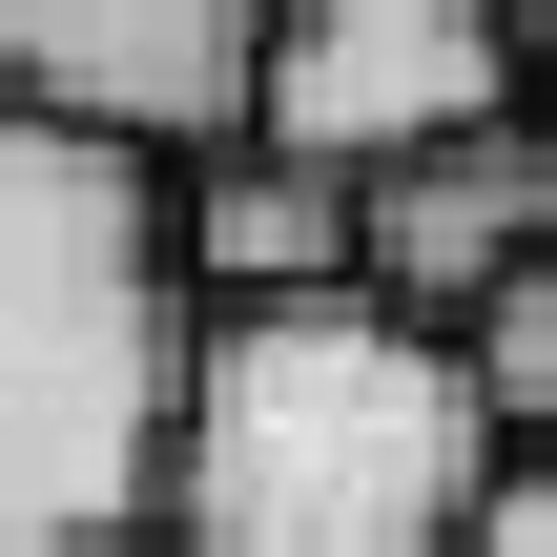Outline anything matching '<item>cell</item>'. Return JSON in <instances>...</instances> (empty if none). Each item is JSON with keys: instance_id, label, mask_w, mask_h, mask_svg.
<instances>
[{"instance_id": "obj_1", "label": "cell", "mask_w": 557, "mask_h": 557, "mask_svg": "<svg viewBox=\"0 0 557 557\" xmlns=\"http://www.w3.org/2000/svg\"><path fill=\"white\" fill-rule=\"evenodd\" d=\"M517 475V413L475 372V331L393 310V289H310V310H207L186 331V413H165V557H475Z\"/></svg>"}, {"instance_id": "obj_2", "label": "cell", "mask_w": 557, "mask_h": 557, "mask_svg": "<svg viewBox=\"0 0 557 557\" xmlns=\"http://www.w3.org/2000/svg\"><path fill=\"white\" fill-rule=\"evenodd\" d=\"M186 248L165 165L0 103V557H103L165 496L186 413Z\"/></svg>"}, {"instance_id": "obj_3", "label": "cell", "mask_w": 557, "mask_h": 557, "mask_svg": "<svg viewBox=\"0 0 557 557\" xmlns=\"http://www.w3.org/2000/svg\"><path fill=\"white\" fill-rule=\"evenodd\" d=\"M557 62L496 21V0H289L269 21V145H310V165H351V186H393V165H434V145H475V124H537Z\"/></svg>"}, {"instance_id": "obj_4", "label": "cell", "mask_w": 557, "mask_h": 557, "mask_svg": "<svg viewBox=\"0 0 557 557\" xmlns=\"http://www.w3.org/2000/svg\"><path fill=\"white\" fill-rule=\"evenodd\" d=\"M269 21L289 0H0V103L145 145V165H207L269 103Z\"/></svg>"}, {"instance_id": "obj_5", "label": "cell", "mask_w": 557, "mask_h": 557, "mask_svg": "<svg viewBox=\"0 0 557 557\" xmlns=\"http://www.w3.org/2000/svg\"><path fill=\"white\" fill-rule=\"evenodd\" d=\"M165 248H186V310H310V289H372V186L248 124L165 165Z\"/></svg>"}, {"instance_id": "obj_6", "label": "cell", "mask_w": 557, "mask_h": 557, "mask_svg": "<svg viewBox=\"0 0 557 557\" xmlns=\"http://www.w3.org/2000/svg\"><path fill=\"white\" fill-rule=\"evenodd\" d=\"M537 248H557V103L537 124H475V145H434V165L372 186V289L434 310V331H475Z\"/></svg>"}, {"instance_id": "obj_7", "label": "cell", "mask_w": 557, "mask_h": 557, "mask_svg": "<svg viewBox=\"0 0 557 557\" xmlns=\"http://www.w3.org/2000/svg\"><path fill=\"white\" fill-rule=\"evenodd\" d=\"M475 372H496V413H517V455H557V248L475 310Z\"/></svg>"}, {"instance_id": "obj_8", "label": "cell", "mask_w": 557, "mask_h": 557, "mask_svg": "<svg viewBox=\"0 0 557 557\" xmlns=\"http://www.w3.org/2000/svg\"><path fill=\"white\" fill-rule=\"evenodd\" d=\"M475 557H557V455H517V475H496V517H475Z\"/></svg>"}, {"instance_id": "obj_9", "label": "cell", "mask_w": 557, "mask_h": 557, "mask_svg": "<svg viewBox=\"0 0 557 557\" xmlns=\"http://www.w3.org/2000/svg\"><path fill=\"white\" fill-rule=\"evenodd\" d=\"M496 21H517V41H537V62H557V0H496Z\"/></svg>"}, {"instance_id": "obj_10", "label": "cell", "mask_w": 557, "mask_h": 557, "mask_svg": "<svg viewBox=\"0 0 557 557\" xmlns=\"http://www.w3.org/2000/svg\"><path fill=\"white\" fill-rule=\"evenodd\" d=\"M103 557H165V537H103Z\"/></svg>"}]
</instances>
